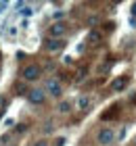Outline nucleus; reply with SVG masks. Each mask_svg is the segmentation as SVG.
<instances>
[{
	"mask_svg": "<svg viewBox=\"0 0 136 146\" xmlns=\"http://www.w3.org/2000/svg\"><path fill=\"white\" fill-rule=\"evenodd\" d=\"M27 100H29L31 104H42L46 100V92L40 90V88H33V90L27 92Z\"/></svg>",
	"mask_w": 136,
	"mask_h": 146,
	"instance_id": "obj_4",
	"label": "nucleus"
},
{
	"mask_svg": "<svg viewBox=\"0 0 136 146\" xmlns=\"http://www.w3.org/2000/svg\"><path fill=\"white\" fill-rule=\"evenodd\" d=\"M100 38H103V36H100V31H90V36H88V40H90V42H100Z\"/></svg>",
	"mask_w": 136,
	"mask_h": 146,
	"instance_id": "obj_10",
	"label": "nucleus"
},
{
	"mask_svg": "<svg viewBox=\"0 0 136 146\" xmlns=\"http://www.w3.org/2000/svg\"><path fill=\"white\" fill-rule=\"evenodd\" d=\"M130 11H132V15H134V17H136V2H134V4H132V9H130Z\"/></svg>",
	"mask_w": 136,
	"mask_h": 146,
	"instance_id": "obj_14",
	"label": "nucleus"
},
{
	"mask_svg": "<svg viewBox=\"0 0 136 146\" xmlns=\"http://www.w3.org/2000/svg\"><path fill=\"white\" fill-rule=\"evenodd\" d=\"M44 92H46V94H50V96H54V98H59L61 94H63V86H61V82H59V79L50 77V79H46Z\"/></svg>",
	"mask_w": 136,
	"mask_h": 146,
	"instance_id": "obj_2",
	"label": "nucleus"
},
{
	"mask_svg": "<svg viewBox=\"0 0 136 146\" xmlns=\"http://www.w3.org/2000/svg\"><path fill=\"white\" fill-rule=\"evenodd\" d=\"M63 46H65V42H63V40H48V42H46V50H48V52H57V50H61V48H63Z\"/></svg>",
	"mask_w": 136,
	"mask_h": 146,
	"instance_id": "obj_6",
	"label": "nucleus"
},
{
	"mask_svg": "<svg viewBox=\"0 0 136 146\" xmlns=\"http://www.w3.org/2000/svg\"><path fill=\"white\" fill-rule=\"evenodd\" d=\"M76 107H78L80 111H86L88 107H90V98H88V96H80L78 102H76Z\"/></svg>",
	"mask_w": 136,
	"mask_h": 146,
	"instance_id": "obj_9",
	"label": "nucleus"
},
{
	"mask_svg": "<svg viewBox=\"0 0 136 146\" xmlns=\"http://www.w3.org/2000/svg\"><path fill=\"white\" fill-rule=\"evenodd\" d=\"M67 140H65V138H57V140H54V146H63Z\"/></svg>",
	"mask_w": 136,
	"mask_h": 146,
	"instance_id": "obj_12",
	"label": "nucleus"
},
{
	"mask_svg": "<svg viewBox=\"0 0 136 146\" xmlns=\"http://www.w3.org/2000/svg\"><path fill=\"white\" fill-rule=\"evenodd\" d=\"M33 146H48V142H46V140H36Z\"/></svg>",
	"mask_w": 136,
	"mask_h": 146,
	"instance_id": "obj_13",
	"label": "nucleus"
},
{
	"mask_svg": "<svg viewBox=\"0 0 136 146\" xmlns=\"http://www.w3.org/2000/svg\"><path fill=\"white\" fill-rule=\"evenodd\" d=\"M57 111L61 113V115H67V113H71V102L69 100H63L57 104Z\"/></svg>",
	"mask_w": 136,
	"mask_h": 146,
	"instance_id": "obj_8",
	"label": "nucleus"
},
{
	"mask_svg": "<svg viewBox=\"0 0 136 146\" xmlns=\"http://www.w3.org/2000/svg\"><path fill=\"white\" fill-rule=\"evenodd\" d=\"M96 23H98V17H96V15H92L90 19H88V25H92V27H94Z\"/></svg>",
	"mask_w": 136,
	"mask_h": 146,
	"instance_id": "obj_11",
	"label": "nucleus"
},
{
	"mask_svg": "<svg viewBox=\"0 0 136 146\" xmlns=\"http://www.w3.org/2000/svg\"><path fill=\"white\" fill-rule=\"evenodd\" d=\"M40 75H42V67L36 63H29L21 69V77L25 82H36V79H40Z\"/></svg>",
	"mask_w": 136,
	"mask_h": 146,
	"instance_id": "obj_1",
	"label": "nucleus"
},
{
	"mask_svg": "<svg viewBox=\"0 0 136 146\" xmlns=\"http://www.w3.org/2000/svg\"><path fill=\"white\" fill-rule=\"evenodd\" d=\"M113 140H115V131L111 129V127H103L96 134V142L100 144V146H109V144H113Z\"/></svg>",
	"mask_w": 136,
	"mask_h": 146,
	"instance_id": "obj_3",
	"label": "nucleus"
},
{
	"mask_svg": "<svg viewBox=\"0 0 136 146\" xmlns=\"http://www.w3.org/2000/svg\"><path fill=\"white\" fill-rule=\"evenodd\" d=\"M134 142H136V140H134Z\"/></svg>",
	"mask_w": 136,
	"mask_h": 146,
	"instance_id": "obj_15",
	"label": "nucleus"
},
{
	"mask_svg": "<svg viewBox=\"0 0 136 146\" xmlns=\"http://www.w3.org/2000/svg\"><path fill=\"white\" fill-rule=\"evenodd\" d=\"M65 31H67L65 23H54V25H50L48 34H50L52 40H61V36H65Z\"/></svg>",
	"mask_w": 136,
	"mask_h": 146,
	"instance_id": "obj_5",
	"label": "nucleus"
},
{
	"mask_svg": "<svg viewBox=\"0 0 136 146\" xmlns=\"http://www.w3.org/2000/svg\"><path fill=\"white\" fill-rule=\"evenodd\" d=\"M128 86V77H117V79H113L111 82V90L113 92H121Z\"/></svg>",
	"mask_w": 136,
	"mask_h": 146,
	"instance_id": "obj_7",
	"label": "nucleus"
}]
</instances>
